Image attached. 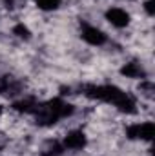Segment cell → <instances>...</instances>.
Instances as JSON below:
<instances>
[{"instance_id":"277c9868","label":"cell","mask_w":155,"mask_h":156,"mask_svg":"<svg viewBox=\"0 0 155 156\" xmlns=\"http://www.w3.org/2000/svg\"><path fill=\"white\" fill-rule=\"evenodd\" d=\"M62 145H64V149H66V153L70 151V153H82L86 147H88V134H86V131H82V129H70L64 136H62Z\"/></svg>"},{"instance_id":"3957f363","label":"cell","mask_w":155,"mask_h":156,"mask_svg":"<svg viewBox=\"0 0 155 156\" xmlns=\"http://www.w3.org/2000/svg\"><path fill=\"white\" fill-rule=\"evenodd\" d=\"M102 16H104V20H106L112 27H115V29H126V27H130V24H131V15H130V11H128L126 7H120V5H108V7L104 9Z\"/></svg>"},{"instance_id":"7a4b0ae2","label":"cell","mask_w":155,"mask_h":156,"mask_svg":"<svg viewBox=\"0 0 155 156\" xmlns=\"http://www.w3.org/2000/svg\"><path fill=\"white\" fill-rule=\"evenodd\" d=\"M80 38L91 47H104L110 42V37L106 35L104 29L88 20H80Z\"/></svg>"},{"instance_id":"5b68a950","label":"cell","mask_w":155,"mask_h":156,"mask_svg":"<svg viewBox=\"0 0 155 156\" xmlns=\"http://www.w3.org/2000/svg\"><path fill=\"white\" fill-rule=\"evenodd\" d=\"M119 75L122 78H128V80H144V78H150V73L146 69V66L141 62V60H128L120 66L119 69Z\"/></svg>"},{"instance_id":"ba28073f","label":"cell","mask_w":155,"mask_h":156,"mask_svg":"<svg viewBox=\"0 0 155 156\" xmlns=\"http://www.w3.org/2000/svg\"><path fill=\"white\" fill-rule=\"evenodd\" d=\"M64 0H35V7L42 13H53L62 7Z\"/></svg>"},{"instance_id":"6da1fadb","label":"cell","mask_w":155,"mask_h":156,"mask_svg":"<svg viewBox=\"0 0 155 156\" xmlns=\"http://www.w3.org/2000/svg\"><path fill=\"white\" fill-rule=\"evenodd\" d=\"M153 122L152 120H141V122H131L124 127V136L130 142H141V144H152L153 140Z\"/></svg>"},{"instance_id":"9c48e42d","label":"cell","mask_w":155,"mask_h":156,"mask_svg":"<svg viewBox=\"0 0 155 156\" xmlns=\"http://www.w3.org/2000/svg\"><path fill=\"white\" fill-rule=\"evenodd\" d=\"M141 9L146 13V16H148V18H153V13H155V9H153V0H142V4H141Z\"/></svg>"},{"instance_id":"8992f818","label":"cell","mask_w":155,"mask_h":156,"mask_svg":"<svg viewBox=\"0 0 155 156\" xmlns=\"http://www.w3.org/2000/svg\"><path fill=\"white\" fill-rule=\"evenodd\" d=\"M64 154H66V149H64L62 142L55 140V138H49L40 149V156H64Z\"/></svg>"},{"instance_id":"52a82bcc","label":"cell","mask_w":155,"mask_h":156,"mask_svg":"<svg viewBox=\"0 0 155 156\" xmlns=\"http://www.w3.org/2000/svg\"><path fill=\"white\" fill-rule=\"evenodd\" d=\"M11 35H13L15 38H18L20 42H29V40L33 38V33H31L29 26L24 24V22H17V24L11 27Z\"/></svg>"}]
</instances>
